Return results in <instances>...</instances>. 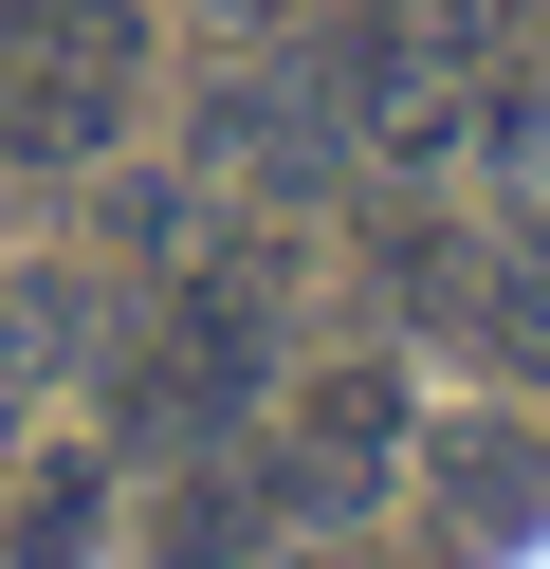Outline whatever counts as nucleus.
<instances>
[{
    "label": "nucleus",
    "instance_id": "8",
    "mask_svg": "<svg viewBox=\"0 0 550 569\" xmlns=\"http://www.w3.org/2000/svg\"><path fill=\"white\" fill-rule=\"evenodd\" d=\"M92 515H110V459H56V478L19 496V532H0V569H73V551H92Z\"/></svg>",
    "mask_w": 550,
    "mask_h": 569
},
{
    "label": "nucleus",
    "instance_id": "9",
    "mask_svg": "<svg viewBox=\"0 0 550 569\" xmlns=\"http://www.w3.org/2000/svg\"><path fill=\"white\" fill-rule=\"evenodd\" d=\"M276 569H367V551H276Z\"/></svg>",
    "mask_w": 550,
    "mask_h": 569
},
{
    "label": "nucleus",
    "instance_id": "3",
    "mask_svg": "<svg viewBox=\"0 0 550 569\" xmlns=\"http://www.w3.org/2000/svg\"><path fill=\"white\" fill-rule=\"evenodd\" d=\"M386 478H403V368H330V386H293L276 459H257L276 532H349V515H367Z\"/></svg>",
    "mask_w": 550,
    "mask_h": 569
},
{
    "label": "nucleus",
    "instance_id": "2",
    "mask_svg": "<svg viewBox=\"0 0 550 569\" xmlns=\"http://www.w3.org/2000/svg\"><path fill=\"white\" fill-rule=\"evenodd\" d=\"M147 111V0H0V166H92Z\"/></svg>",
    "mask_w": 550,
    "mask_h": 569
},
{
    "label": "nucleus",
    "instance_id": "5",
    "mask_svg": "<svg viewBox=\"0 0 550 569\" xmlns=\"http://www.w3.org/2000/svg\"><path fill=\"white\" fill-rule=\"evenodd\" d=\"M56 368H92V276L37 258V276H0V422H19Z\"/></svg>",
    "mask_w": 550,
    "mask_h": 569
},
{
    "label": "nucleus",
    "instance_id": "6",
    "mask_svg": "<svg viewBox=\"0 0 550 569\" xmlns=\"http://www.w3.org/2000/svg\"><path fill=\"white\" fill-rule=\"evenodd\" d=\"M440 312H459L496 368H550V258H459V276H440Z\"/></svg>",
    "mask_w": 550,
    "mask_h": 569
},
{
    "label": "nucleus",
    "instance_id": "7",
    "mask_svg": "<svg viewBox=\"0 0 550 569\" xmlns=\"http://www.w3.org/2000/svg\"><path fill=\"white\" fill-rule=\"evenodd\" d=\"M257 532H276V496H257V478H183L166 515H147V569H239Z\"/></svg>",
    "mask_w": 550,
    "mask_h": 569
},
{
    "label": "nucleus",
    "instance_id": "1",
    "mask_svg": "<svg viewBox=\"0 0 550 569\" xmlns=\"http://www.w3.org/2000/svg\"><path fill=\"white\" fill-rule=\"evenodd\" d=\"M257 386H276V258H220L110 349V441L129 459H202V441L257 422Z\"/></svg>",
    "mask_w": 550,
    "mask_h": 569
},
{
    "label": "nucleus",
    "instance_id": "4",
    "mask_svg": "<svg viewBox=\"0 0 550 569\" xmlns=\"http://www.w3.org/2000/svg\"><path fill=\"white\" fill-rule=\"evenodd\" d=\"M422 478H440L459 532H532V515H550V441H532V422H440Z\"/></svg>",
    "mask_w": 550,
    "mask_h": 569
}]
</instances>
